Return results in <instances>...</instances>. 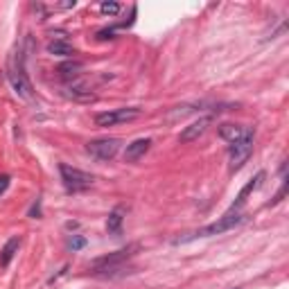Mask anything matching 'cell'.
<instances>
[{
  "label": "cell",
  "mask_w": 289,
  "mask_h": 289,
  "mask_svg": "<svg viewBox=\"0 0 289 289\" xmlns=\"http://www.w3.org/2000/svg\"><path fill=\"white\" fill-rule=\"evenodd\" d=\"M138 248H140V244H129V246L120 248V251H113V253L104 255V258L93 260V262H90V271L97 273V276H109L113 269H118V267L122 265L124 260H129L131 255L136 253Z\"/></svg>",
  "instance_id": "cell-1"
},
{
  "label": "cell",
  "mask_w": 289,
  "mask_h": 289,
  "mask_svg": "<svg viewBox=\"0 0 289 289\" xmlns=\"http://www.w3.org/2000/svg\"><path fill=\"white\" fill-rule=\"evenodd\" d=\"M244 217L240 215V210H228V213L224 215V217H219L215 224H208L203 226V228H199L197 233H192L190 237H185V240H178V242H190V240H195V237H210V235H222V233H226V230L235 228L237 224H242ZM177 242V244H178Z\"/></svg>",
  "instance_id": "cell-2"
},
{
  "label": "cell",
  "mask_w": 289,
  "mask_h": 289,
  "mask_svg": "<svg viewBox=\"0 0 289 289\" xmlns=\"http://www.w3.org/2000/svg\"><path fill=\"white\" fill-rule=\"evenodd\" d=\"M59 174H61L64 185L70 190V192H79V190L90 188L93 181H95L93 174H89V172H84V170H77V167L66 165V163H61L59 165Z\"/></svg>",
  "instance_id": "cell-3"
},
{
  "label": "cell",
  "mask_w": 289,
  "mask_h": 289,
  "mask_svg": "<svg viewBox=\"0 0 289 289\" xmlns=\"http://www.w3.org/2000/svg\"><path fill=\"white\" fill-rule=\"evenodd\" d=\"M86 152L95 160H111L120 152V140L118 138H97V140H90L86 145Z\"/></svg>",
  "instance_id": "cell-4"
},
{
  "label": "cell",
  "mask_w": 289,
  "mask_h": 289,
  "mask_svg": "<svg viewBox=\"0 0 289 289\" xmlns=\"http://www.w3.org/2000/svg\"><path fill=\"white\" fill-rule=\"evenodd\" d=\"M140 115V109H113V111H104L95 115V124L97 127H113V124L131 122Z\"/></svg>",
  "instance_id": "cell-5"
},
{
  "label": "cell",
  "mask_w": 289,
  "mask_h": 289,
  "mask_svg": "<svg viewBox=\"0 0 289 289\" xmlns=\"http://www.w3.org/2000/svg\"><path fill=\"white\" fill-rule=\"evenodd\" d=\"M253 136L255 133H251V136L230 145V172H237L251 158V154H253Z\"/></svg>",
  "instance_id": "cell-6"
},
{
  "label": "cell",
  "mask_w": 289,
  "mask_h": 289,
  "mask_svg": "<svg viewBox=\"0 0 289 289\" xmlns=\"http://www.w3.org/2000/svg\"><path fill=\"white\" fill-rule=\"evenodd\" d=\"M9 79H12L14 90H16L21 97L30 100L32 97V84H30V79H27V75H25V70H23V57H21V66H18L16 70L9 72Z\"/></svg>",
  "instance_id": "cell-7"
},
{
  "label": "cell",
  "mask_w": 289,
  "mask_h": 289,
  "mask_svg": "<svg viewBox=\"0 0 289 289\" xmlns=\"http://www.w3.org/2000/svg\"><path fill=\"white\" fill-rule=\"evenodd\" d=\"M210 122H213V118H199V120H195V122L188 124V127L181 131L178 140H181V142H192V140H197L199 136H203V133H206V129L210 127Z\"/></svg>",
  "instance_id": "cell-8"
},
{
  "label": "cell",
  "mask_w": 289,
  "mask_h": 289,
  "mask_svg": "<svg viewBox=\"0 0 289 289\" xmlns=\"http://www.w3.org/2000/svg\"><path fill=\"white\" fill-rule=\"evenodd\" d=\"M149 147H152V140H149V138H138V140H133L124 149V163H136V160H140L142 156L149 152Z\"/></svg>",
  "instance_id": "cell-9"
},
{
  "label": "cell",
  "mask_w": 289,
  "mask_h": 289,
  "mask_svg": "<svg viewBox=\"0 0 289 289\" xmlns=\"http://www.w3.org/2000/svg\"><path fill=\"white\" fill-rule=\"evenodd\" d=\"M66 97H70V100L75 102H93L95 95L90 93V86L84 82H77V79H72L68 86H66Z\"/></svg>",
  "instance_id": "cell-10"
},
{
  "label": "cell",
  "mask_w": 289,
  "mask_h": 289,
  "mask_svg": "<svg viewBox=\"0 0 289 289\" xmlns=\"http://www.w3.org/2000/svg\"><path fill=\"white\" fill-rule=\"evenodd\" d=\"M265 172H258V174H255L253 178H251V181L246 183V185H244L242 190H240V195H237V199L233 201V206H230V210H240V208L244 206V201H246V197L251 195V192H253V190H258L260 185H262V181H265Z\"/></svg>",
  "instance_id": "cell-11"
},
{
  "label": "cell",
  "mask_w": 289,
  "mask_h": 289,
  "mask_svg": "<svg viewBox=\"0 0 289 289\" xmlns=\"http://www.w3.org/2000/svg\"><path fill=\"white\" fill-rule=\"evenodd\" d=\"M251 133H253V129H246V127H240V124H222L219 127V136L224 138L226 142H230V145L251 136Z\"/></svg>",
  "instance_id": "cell-12"
},
{
  "label": "cell",
  "mask_w": 289,
  "mask_h": 289,
  "mask_svg": "<svg viewBox=\"0 0 289 289\" xmlns=\"http://www.w3.org/2000/svg\"><path fill=\"white\" fill-rule=\"evenodd\" d=\"M82 68H84L82 61L70 59V61H64L61 66H57V75H59L64 82H72V79H77V77H79Z\"/></svg>",
  "instance_id": "cell-13"
},
{
  "label": "cell",
  "mask_w": 289,
  "mask_h": 289,
  "mask_svg": "<svg viewBox=\"0 0 289 289\" xmlns=\"http://www.w3.org/2000/svg\"><path fill=\"white\" fill-rule=\"evenodd\" d=\"M18 246H21V237H12V240L2 246V251H0V267H9L14 255L18 253Z\"/></svg>",
  "instance_id": "cell-14"
},
{
  "label": "cell",
  "mask_w": 289,
  "mask_h": 289,
  "mask_svg": "<svg viewBox=\"0 0 289 289\" xmlns=\"http://www.w3.org/2000/svg\"><path fill=\"white\" fill-rule=\"evenodd\" d=\"M47 52L54 54V57H72V54H75V47L68 41H64V39H57V41L47 43Z\"/></svg>",
  "instance_id": "cell-15"
},
{
  "label": "cell",
  "mask_w": 289,
  "mask_h": 289,
  "mask_svg": "<svg viewBox=\"0 0 289 289\" xmlns=\"http://www.w3.org/2000/svg\"><path fill=\"white\" fill-rule=\"evenodd\" d=\"M122 222H124V208H115L107 219V230L111 235H120L122 233Z\"/></svg>",
  "instance_id": "cell-16"
},
{
  "label": "cell",
  "mask_w": 289,
  "mask_h": 289,
  "mask_svg": "<svg viewBox=\"0 0 289 289\" xmlns=\"http://www.w3.org/2000/svg\"><path fill=\"white\" fill-rule=\"evenodd\" d=\"M120 2H102L100 5V12L104 14V16H115V14H120Z\"/></svg>",
  "instance_id": "cell-17"
},
{
  "label": "cell",
  "mask_w": 289,
  "mask_h": 289,
  "mask_svg": "<svg viewBox=\"0 0 289 289\" xmlns=\"http://www.w3.org/2000/svg\"><path fill=\"white\" fill-rule=\"evenodd\" d=\"M86 246V240H84L82 235H72L70 237V248L72 251H79V248H84Z\"/></svg>",
  "instance_id": "cell-18"
},
{
  "label": "cell",
  "mask_w": 289,
  "mask_h": 289,
  "mask_svg": "<svg viewBox=\"0 0 289 289\" xmlns=\"http://www.w3.org/2000/svg\"><path fill=\"white\" fill-rule=\"evenodd\" d=\"M9 181H12V178H9V174H0V197L5 195V190L9 188Z\"/></svg>",
  "instance_id": "cell-19"
},
{
  "label": "cell",
  "mask_w": 289,
  "mask_h": 289,
  "mask_svg": "<svg viewBox=\"0 0 289 289\" xmlns=\"http://www.w3.org/2000/svg\"><path fill=\"white\" fill-rule=\"evenodd\" d=\"M41 215V208H39V201H36L34 206H32V210H30V217H39Z\"/></svg>",
  "instance_id": "cell-20"
}]
</instances>
